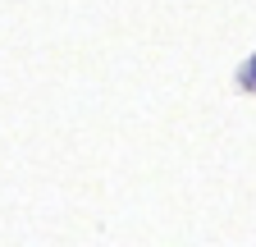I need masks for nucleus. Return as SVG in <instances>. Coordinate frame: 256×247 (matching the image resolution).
Instances as JSON below:
<instances>
[{
	"label": "nucleus",
	"mask_w": 256,
	"mask_h": 247,
	"mask_svg": "<svg viewBox=\"0 0 256 247\" xmlns=\"http://www.w3.org/2000/svg\"><path fill=\"white\" fill-rule=\"evenodd\" d=\"M242 82H247V87H256V55L242 64Z\"/></svg>",
	"instance_id": "nucleus-1"
}]
</instances>
